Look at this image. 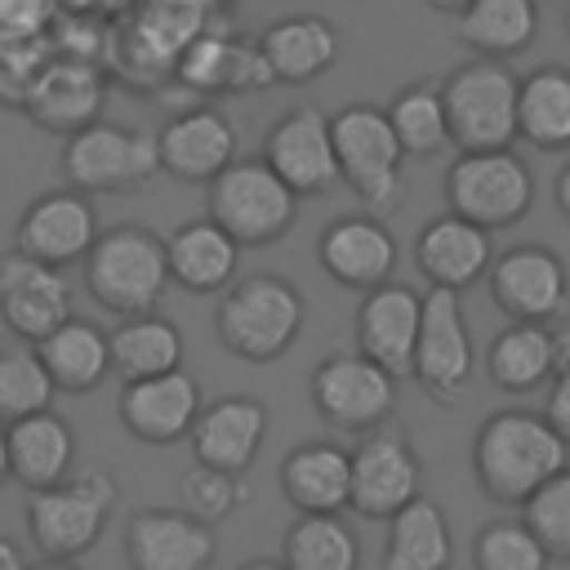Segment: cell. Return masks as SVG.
I'll list each match as a JSON object with an SVG mask.
<instances>
[{"label":"cell","instance_id":"1f68e13d","mask_svg":"<svg viewBox=\"0 0 570 570\" xmlns=\"http://www.w3.org/2000/svg\"><path fill=\"white\" fill-rule=\"evenodd\" d=\"M450 557H454L450 521L432 499L414 494L387 517V543H383L387 570H445Z\"/></svg>","mask_w":570,"mask_h":570},{"label":"cell","instance_id":"83f0119b","mask_svg":"<svg viewBox=\"0 0 570 570\" xmlns=\"http://www.w3.org/2000/svg\"><path fill=\"white\" fill-rule=\"evenodd\" d=\"M4 441H9V472L27 490H45L62 481L76 463V432L49 405L4 423Z\"/></svg>","mask_w":570,"mask_h":570},{"label":"cell","instance_id":"30bf717a","mask_svg":"<svg viewBox=\"0 0 570 570\" xmlns=\"http://www.w3.org/2000/svg\"><path fill=\"white\" fill-rule=\"evenodd\" d=\"M445 200L454 214L499 232L530 214L534 178H530V165L512 147L459 151V160L445 174Z\"/></svg>","mask_w":570,"mask_h":570},{"label":"cell","instance_id":"e0dca14e","mask_svg":"<svg viewBox=\"0 0 570 570\" xmlns=\"http://www.w3.org/2000/svg\"><path fill=\"white\" fill-rule=\"evenodd\" d=\"M102 98H107V67L102 62H89V58H71V53H53L36 85L27 89L22 98V111L49 129V134H76L80 125L98 120L102 111Z\"/></svg>","mask_w":570,"mask_h":570},{"label":"cell","instance_id":"d590c367","mask_svg":"<svg viewBox=\"0 0 570 570\" xmlns=\"http://www.w3.org/2000/svg\"><path fill=\"white\" fill-rule=\"evenodd\" d=\"M539 31L534 0H468L459 9V40L481 58H512Z\"/></svg>","mask_w":570,"mask_h":570},{"label":"cell","instance_id":"5bb4252c","mask_svg":"<svg viewBox=\"0 0 570 570\" xmlns=\"http://www.w3.org/2000/svg\"><path fill=\"white\" fill-rule=\"evenodd\" d=\"M490 298L512 321H552L570 298L566 263L548 245H512L490 258Z\"/></svg>","mask_w":570,"mask_h":570},{"label":"cell","instance_id":"816d5d0a","mask_svg":"<svg viewBox=\"0 0 570 570\" xmlns=\"http://www.w3.org/2000/svg\"><path fill=\"white\" fill-rule=\"evenodd\" d=\"M428 4H432V9H441V13H459L468 0H428Z\"/></svg>","mask_w":570,"mask_h":570},{"label":"cell","instance_id":"484cf974","mask_svg":"<svg viewBox=\"0 0 570 570\" xmlns=\"http://www.w3.org/2000/svg\"><path fill=\"white\" fill-rule=\"evenodd\" d=\"M267 436V410L254 396H218L214 405H200L191 423V454L200 463L245 472Z\"/></svg>","mask_w":570,"mask_h":570},{"label":"cell","instance_id":"f6af8a7d","mask_svg":"<svg viewBox=\"0 0 570 570\" xmlns=\"http://www.w3.org/2000/svg\"><path fill=\"white\" fill-rule=\"evenodd\" d=\"M552 387H548V405H543V419L570 441V370H557L552 379H548Z\"/></svg>","mask_w":570,"mask_h":570},{"label":"cell","instance_id":"7c38bea8","mask_svg":"<svg viewBox=\"0 0 570 570\" xmlns=\"http://www.w3.org/2000/svg\"><path fill=\"white\" fill-rule=\"evenodd\" d=\"M312 405L338 432H370L396 410V379L365 352H334L312 370Z\"/></svg>","mask_w":570,"mask_h":570},{"label":"cell","instance_id":"5b68a950","mask_svg":"<svg viewBox=\"0 0 570 570\" xmlns=\"http://www.w3.org/2000/svg\"><path fill=\"white\" fill-rule=\"evenodd\" d=\"M334 156H338V183H347L370 214H387L405 196L401 160L405 147L387 120V107L374 102H347L338 116H330Z\"/></svg>","mask_w":570,"mask_h":570},{"label":"cell","instance_id":"f546056e","mask_svg":"<svg viewBox=\"0 0 570 570\" xmlns=\"http://www.w3.org/2000/svg\"><path fill=\"white\" fill-rule=\"evenodd\" d=\"M165 258H169V281L187 294H214L227 289L236 281L240 267V245L214 223H187L165 240Z\"/></svg>","mask_w":570,"mask_h":570},{"label":"cell","instance_id":"74e56055","mask_svg":"<svg viewBox=\"0 0 570 570\" xmlns=\"http://www.w3.org/2000/svg\"><path fill=\"white\" fill-rule=\"evenodd\" d=\"M387 120L405 147V156H436L450 142V120L441 102V85H410L387 102Z\"/></svg>","mask_w":570,"mask_h":570},{"label":"cell","instance_id":"f5cc1de1","mask_svg":"<svg viewBox=\"0 0 570 570\" xmlns=\"http://www.w3.org/2000/svg\"><path fill=\"white\" fill-rule=\"evenodd\" d=\"M58 9H94V0H58Z\"/></svg>","mask_w":570,"mask_h":570},{"label":"cell","instance_id":"f35d334b","mask_svg":"<svg viewBox=\"0 0 570 570\" xmlns=\"http://www.w3.org/2000/svg\"><path fill=\"white\" fill-rule=\"evenodd\" d=\"M53 392L58 387H53V379H49L36 343L31 347L0 352V423H13L22 414L45 410L53 401Z\"/></svg>","mask_w":570,"mask_h":570},{"label":"cell","instance_id":"7bdbcfd3","mask_svg":"<svg viewBox=\"0 0 570 570\" xmlns=\"http://www.w3.org/2000/svg\"><path fill=\"white\" fill-rule=\"evenodd\" d=\"M53 58V40L45 36H0V102L22 107L40 67Z\"/></svg>","mask_w":570,"mask_h":570},{"label":"cell","instance_id":"ab89813d","mask_svg":"<svg viewBox=\"0 0 570 570\" xmlns=\"http://www.w3.org/2000/svg\"><path fill=\"white\" fill-rule=\"evenodd\" d=\"M472 561L481 570H543L548 552L521 517H499V521H485L476 530Z\"/></svg>","mask_w":570,"mask_h":570},{"label":"cell","instance_id":"2e32d148","mask_svg":"<svg viewBox=\"0 0 570 570\" xmlns=\"http://www.w3.org/2000/svg\"><path fill=\"white\" fill-rule=\"evenodd\" d=\"M174 80L191 94H249L276 85L258 40H240L236 31L209 22L174 62Z\"/></svg>","mask_w":570,"mask_h":570},{"label":"cell","instance_id":"e575fe53","mask_svg":"<svg viewBox=\"0 0 570 570\" xmlns=\"http://www.w3.org/2000/svg\"><path fill=\"white\" fill-rule=\"evenodd\" d=\"M485 374L503 392H534L552 379V330L543 321H512L485 352Z\"/></svg>","mask_w":570,"mask_h":570},{"label":"cell","instance_id":"bcb514c9","mask_svg":"<svg viewBox=\"0 0 570 570\" xmlns=\"http://www.w3.org/2000/svg\"><path fill=\"white\" fill-rule=\"evenodd\" d=\"M557 370H570V321L552 330V374Z\"/></svg>","mask_w":570,"mask_h":570},{"label":"cell","instance_id":"cb8c5ba5","mask_svg":"<svg viewBox=\"0 0 570 570\" xmlns=\"http://www.w3.org/2000/svg\"><path fill=\"white\" fill-rule=\"evenodd\" d=\"M160 169L178 183H209L223 165L236 160V129L218 107H191L165 120L156 134Z\"/></svg>","mask_w":570,"mask_h":570},{"label":"cell","instance_id":"9c48e42d","mask_svg":"<svg viewBox=\"0 0 570 570\" xmlns=\"http://www.w3.org/2000/svg\"><path fill=\"white\" fill-rule=\"evenodd\" d=\"M450 142L459 151L481 147H512L517 138V76L503 67V58H472L454 67L441 85Z\"/></svg>","mask_w":570,"mask_h":570},{"label":"cell","instance_id":"ffe728a7","mask_svg":"<svg viewBox=\"0 0 570 570\" xmlns=\"http://www.w3.org/2000/svg\"><path fill=\"white\" fill-rule=\"evenodd\" d=\"M125 557L134 570H205L218 557V539L187 508H147L125 525Z\"/></svg>","mask_w":570,"mask_h":570},{"label":"cell","instance_id":"f1b7e54d","mask_svg":"<svg viewBox=\"0 0 570 570\" xmlns=\"http://www.w3.org/2000/svg\"><path fill=\"white\" fill-rule=\"evenodd\" d=\"M281 490L298 512H343L352 494V450L303 441L281 463Z\"/></svg>","mask_w":570,"mask_h":570},{"label":"cell","instance_id":"4fadbf2b","mask_svg":"<svg viewBox=\"0 0 570 570\" xmlns=\"http://www.w3.org/2000/svg\"><path fill=\"white\" fill-rule=\"evenodd\" d=\"M423 468L414 445L396 432V428H370L361 432L356 450H352V494L347 508L361 512L365 521H387L401 503H410L419 494Z\"/></svg>","mask_w":570,"mask_h":570},{"label":"cell","instance_id":"d6986e66","mask_svg":"<svg viewBox=\"0 0 570 570\" xmlns=\"http://www.w3.org/2000/svg\"><path fill=\"white\" fill-rule=\"evenodd\" d=\"M196 414H200V383L183 365H174L165 374L129 379L120 387V423L134 441L174 445V441L191 436Z\"/></svg>","mask_w":570,"mask_h":570},{"label":"cell","instance_id":"52a82bcc","mask_svg":"<svg viewBox=\"0 0 570 570\" xmlns=\"http://www.w3.org/2000/svg\"><path fill=\"white\" fill-rule=\"evenodd\" d=\"M209 218L240 249L272 245L298 218V191L267 160H232L209 178Z\"/></svg>","mask_w":570,"mask_h":570},{"label":"cell","instance_id":"3957f363","mask_svg":"<svg viewBox=\"0 0 570 570\" xmlns=\"http://www.w3.org/2000/svg\"><path fill=\"white\" fill-rule=\"evenodd\" d=\"M214 330L232 356L267 365L294 347L303 330V294L294 289V281L272 276V272L240 276L223 289Z\"/></svg>","mask_w":570,"mask_h":570},{"label":"cell","instance_id":"4316f807","mask_svg":"<svg viewBox=\"0 0 570 570\" xmlns=\"http://www.w3.org/2000/svg\"><path fill=\"white\" fill-rule=\"evenodd\" d=\"M258 49L276 76V85H307L338 62V31L321 13H294L263 27Z\"/></svg>","mask_w":570,"mask_h":570},{"label":"cell","instance_id":"d6a6232c","mask_svg":"<svg viewBox=\"0 0 570 570\" xmlns=\"http://www.w3.org/2000/svg\"><path fill=\"white\" fill-rule=\"evenodd\" d=\"M517 134L539 151L570 147V71L534 67L517 80Z\"/></svg>","mask_w":570,"mask_h":570},{"label":"cell","instance_id":"836d02e7","mask_svg":"<svg viewBox=\"0 0 570 570\" xmlns=\"http://www.w3.org/2000/svg\"><path fill=\"white\" fill-rule=\"evenodd\" d=\"M107 343H111V374L120 383L183 365V334L174 321H165L156 312L120 316V325L107 334Z\"/></svg>","mask_w":570,"mask_h":570},{"label":"cell","instance_id":"44dd1931","mask_svg":"<svg viewBox=\"0 0 570 570\" xmlns=\"http://www.w3.org/2000/svg\"><path fill=\"white\" fill-rule=\"evenodd\" d=\"M94 240H98V218H94V205L76 187L36 196L13 227V249L49 267H67L85 258Z\"/></svg>","mask_w":570,"mask_h":570},{"label":"cell","instance_id":"9a60e30c","mask_svg":"<svg viewBox=\"0 0 570 570\" xmlns=\"http://www.w3.org/2000/svg\"><path fill=\"white\" fill-rule=\"evenodd\" d=\"M263 160L298 191V200L303 196H325L338 183V156H334L330 116L321 107L285 111L263 138Z\"/></svg>","mask_w":570,"mask_h":570},{"label":"cell","instance_id":"f907efd6","mask_svg":"<svg viewBox=\"0 0 570 570\" xmlns=\"http://www.w3.org/2000/svg\"><path fill=\"white\" fill-rule=\"evenodd\" d=\"M13 472H9V441H4V428H0V485L9 481Z\"/></svg>","mask_w":570,"mask_h":570},{"label":"cell","instance_id":"ee69618b","mask_svg":"<svg viewBox=\"0 0 570 570\" xmlns=\"http://www.w3.org/2000/svg\"><path fill=\"white\" fill-rule=\"evenodd\" d=\"M58 18V0H0V36H45Z\"/></svg>","mask_w":570,"mask_h":570},{"label":"cell","instance_id":"c3c4849f","mask_svg":"<svg viewBox=\"0 0 570 570\" xmlns=\"http://www.w3.org/2000/svg\"><path fill=\"white\" fill-rule=\"evenodd\" d=\"M557 209H561V218L570 223V165L557 174Z\"/></svg>","mask_w":570,"mask_h":570},{"label":"cell","instance_id":"681fc988","mask_svg":"<svg viewBox=\"0 0 570 570\" xmlns=\"http://www.w3.org/2000/svg\"><path fill=\"white\" fill-rule=\"evenodd\" d=\"M134 4H138V0H94V9L107 13V18H125Z\"/></svg>","mask_w":570,"mask_h":570},{"label":"cell","instance_id":"7402d4cb","mask_svg":"<svg viewBox=\"0 0 570 570\" xmlns=\"http://www.w3.org/2000/svg\"><path fill=\"white\" fill-rule=\"evenodd\" d=\"M316 263L343 289H374L396 272V236L379 214L334 218L316 240Z\"/></svg>","mask_w":570,"mask_h":570},{"label":"cell","instance_id":"ba28073f","mask_svg":"<svg viewBox=\"0 0 570 570\" xmlns=\"http://www.w3.org/2000/svg\"><path fill=\"white\" fill-rule=\"evenodd\" d=\"M62 174L76 191H111V196L142 191L160 174L156 134L98 116L76 134H67Z\"/></svg>","mask_w":570,"mask_h":570},{"label":"cell","instance_id":"277c9868","mask_svg":"<svg viewBox=\"0 0 570 570\" xmlns=\"http://www.w3.org/2000/svg\"><path fill=\"white\" fill-rule=\"evenodd\" d=\"M85 285L89 294L116 316L156 312L169 289V258L165 240L147 227H111L85 254Z\"/></svg>","mask_w":570,"mask_h":570},{"label":"cell","instance_id":"603a6c76","mask_svg":"<svg viewBox=\"0 0 570 570\" xmlns=\"http://www.w3.org/2000/svg\"><path fill=\"white\" fill-rule=\"evenodd\" d=\"M419 316H423V294L410 285L383 281L365 289L356 307V343L365 356H374L396 383L410 379L414 370V338H419Z\"/></svg>","mask_w":570,"mask_h":570},{"label":"cell","instance_id":"60d3db41","mask_svg":"<svg viewBox=\"0 0 570 570\" xmlns=\"http://www.w3.org/2000/svg\"><path fill=\"white\" fill-rule=\"evenodd\" d=\"M521 521L534 530V539L543 543L548 561H570V468L548 476L521 503Z\"/></svg>","mask_w":570,"mask_h":570},{"label":"cell","instance_id":"db71d44e","mask_svg":"<svg viewBox=\"0 0 570 570\" xmlns=\"http://www.w3.org/2000/svg\"><path fill=\"white\" fill-rule=\"evenodd\" d=\"M566 36H570V13H566Z\"/></svg>","mask_w":570,"mask_h":570},{"label":"cell","instance_id":"7a4b0ae2","mask_svg":"<svg viewBox=\"0 0 570 570\" xmlns=\"http://www.w3.org/2000/svg\"><path fill=\"white\" fill-rule=\"evenodd\" d=\"M214 0H138L125 18H111L107 76H125L134 89L174 80L178 53L214 22Z\"/></svg>","mask_w":570,"mask_h":570},{"label":"cell","instance_id":"8992f818","mask_svg":"<svg viewBox=\"0 0 570 570\" xmlns=\"http://www.w3.org/2000/svg\"><path fill=\"white\" fill-rule=\"evenodd\" d=\"M116 508V481L107 472H76L45 490H31L27 499V534L40 557L49 561H76L85 557L107 517Z\"/></svg>","mask_w":570,"mask_h":570},{"label":"cell","instance_id":"8d00e7d4","mask_svg":"<svg viewBox=\"0 0 570 570\" xmlns=\"http://www.w3.org/2000/svg\"><path fill=\"white\" fill-rule=\"evenodd\" d=\"M361 561V543L338 512H298L285 530L281 566L289 570H352Z\"/></svg>","mask_w":570,"mask_h":570},{"label":"cell","instance_id":"7dc6e473","mask_svg":"<svg viewBox=\"0 0 570 570\" xmlns=\"http://www.w3.org/2000/svg\"><path fill=\"white\" fill-rule=\"evenodd\" d=\"M22 566H27V552L0 534V570H22Z\"/></svg>","mask_w":570,"mask_h":570},{"label":"cell","instance_id":"4dcf8cb0","mask_svg":"<svg viewBox=\"0 0 570 570\" xmlns=\"http://www.w3.org/2000/svg\"><path fill=\"white\" fill-rule=\"evenodd\" d=\"M36 352H40L53 387L71 392V396L94 392L111 374V343H107V334L94 321H80V316H67L58 330H49L36 343Z\"/></svg>","mask_w":570,"mask_h":570},{"label":"cell","instance_id":"b9f144b4","mask_svg":"<svg viewBox=\"0 0 570 570\" xmlns=\"http://www.w3.org/2000/svg\"><path fill=\"white\" fill-rule=\"evenodd\" d=\"M178 499H183V508H187L191 517L218 525V521L232 517L236 503H240V472H227V468H214V463H200V459H196V463L183 472V481H178Z\"/></svg>","mask_w":570,"mask_h":570},{"label":"cell","instance_id":"8fae6325","mask_svg":"<svg viewBox=\"0 0 570 570\" xmlns=\"http://www.w3.org/2000/svg\"><path fill=\"white\" fill-rule=\"evenodd\" d=\"M476 370L472 356V334L463 321V298L450 285H432L423 294V316H419V338H414V370L410 379L441 405H454Z\"/></svg>","mask_w":570,"mask_h":570},{"label":"cell","instance_id":"ac0fdd59","mask_svg":"<svg viewBox=\"0 0 570 570\" xmlns=\"http://www.w3.org/2000/svg\"><path fill=\"white\" fill-rule=\"evenodd\" d=\"M67 316H71V285L62 267H49L18 249L0 258V321L9 325V334L40 343Z\"/></svg>","mask_w":570,"mask_h":570},{"label":"cell","instance_id":"6da1fadb","mask_svg":"<svg viewBox=\"0 0 570 570\" xmlns=\"http://www.w3.org/2000/svg\"><path fill=\"white\" fill-rule=\"evenodd\" d=\"M472 468L485 499L521 508L548 476L570 468V441L530 410H499L472 441Z\"/></svg>","mask_w":570,"mask_h":570},{"label":"cell","instance_id":"d4e9b609","mask_svg":"<svg viewBox=\"0 0 570 570\" xmlns=\"http://www.w3.org/2000/svg\"><path fill=\"white\" fill-rule=\"evenodd\" d=\"M490 258H494L490 227H481V223H472V218H463L454 209L432 218L414 240L419 272L432 285H450V289H463V285L481 281L490 272Z\"/></svg>","mask_w":570,"mask_h":570}]
</instances>
